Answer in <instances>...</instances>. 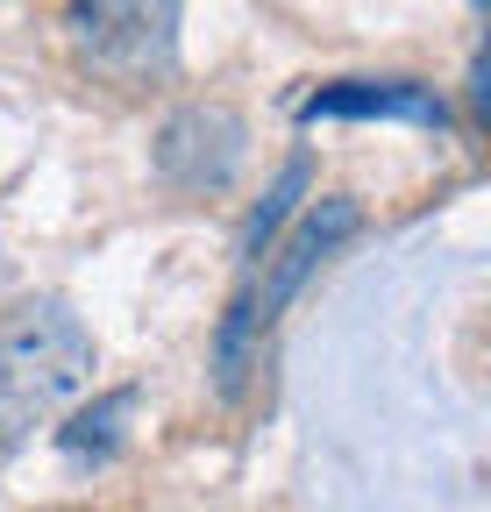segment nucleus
<instances>
[{
	"instance_id": "1",
	"label": "nucleus",
	"mask_w": 491,
	"mask_h": 512,
	"mask_svg": "<svg viewBox=\"0 0 491 512\" xmlns=\"http://www.w3.org/2000/svg\"><path fill=\"white\" fill-rule=\"evenodd\" d=\"M93 384V335L65 299H29L0 320V448L29 441Z\"/></svg>"
},
{
	"instance_id": "2",
	"label": "nucleus",
	"mask_w": 491,
	"mask_h": 512,
	"mask_svg": "<svg viewBox=\"0 0 491 512\" xmlns=\"http://www.w3.org/2000/svg\"><path fill=\"white\" fill-rule=\"evenodd\" d=\"M65 36L86 72L121 93L178 72V0H72Z\"/></svg>"
},
{
	"instance_id": "3",
	"label": "nucleus",
	"mask_w": 491,
	"mask_h": 512,
	"mask_svg": "<svg viewBox=\"0 0 491 512\" xmlns=\"http://www.w3.org/2000/svg\"><path fill=\"white\" fill-rule=\"evenodd\" d=\"M250 157V121L228 100H193L157 128V178L178 192H228Z\"/></svg>"
},
{
	"instance_id": "4",
	"label": "nucleus",
	"mask_w": 491,
	"mask_h": 512,
	"mask_svg": "<svg viewBox=\"0 0 491 512\" xmlns=\"http://www.w3.org/2000/svg\"><path fill=\"white\" fill-rule=\"evenodd\" d=\"M356 200H314V207H306L299 214V228L285 235V249L271 256V278H264V292H250V285H242V299H250V320H257V328H271V320L292 306V292L306 285V278H314L321 264H328V256L356 235Z\"/></svg>"
},
{
	"instance_id": "5",
	"label": "nucleus",
	"mask_w": 491,
	"mask_h": 512,
	"mask_svg": "<svg viewBox=\"0 0 491 512\" xmlns=\"http://www.w3.org/2000/svg\"><path fill=\"white\" fill-rule=\"evenodd\" d=\"M420 121V128H449V100L420 79H342V86H321L314 100L299 107V121Z\"/></svg>"
},
{
	"instance_id": "6",
	"label": "nucleus",
	"mask_w": 491,
	"mask_h": 512,
	"mask_svg": "<svg viewBox=\"0 0 491 512\" xmlns=\"http://www.w3.org/2000/svg\"><path fill=\"white\" fill-rule=\"evenodd\" d=\"M299 192H306V157H292V164L278 171V185L264 192V207L250 214V228H242V256H250V264H264V249H271V235H278V228L292 221Z\"/></svg>"
},
{
	"instance_id": "7",
	"label": "nucleus",
	"mask_w": 491,
	"mask_h": 512,
	"mask_svg": "<svg viewBox=\"0 0 491 512\" xmlns=\"http://www.w3.org/2000/svg\"><path fill=\"white\" fill-rule=\"evenodd\" d=\"M129 406H136V392H114V399H100L93 413H79L57 441H65L72 456H86V448H93V456H114V427L129 420Z\"/></svg>"
}]
</instances>
